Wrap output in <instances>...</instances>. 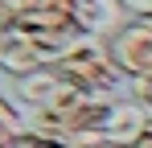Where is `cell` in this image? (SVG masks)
<instances>
[{
  "label": "cell",
  "mask_w": 152,
  "mask_h": 148,
  "mask_svg": "<svg viewBox=\"0 0 152 148\" xmlns=\"http://www.w3.org/2000/svg\"><path fill=\"white\" fill-rule=\"evenodd\" d=\"M25 132H29V115L0 91V148H12Z\"/></svg>",
  "instance_id": "obj_7"
},
{
  "label": "cell",
  "mask_w": 152,
  "mask_h": 148,
  "mask_svg": "<svg viewBox=\"0 0 152 148\" xmlns=\"http://www.w3.org/2000/svg\"><path fill=\"white\" fill-rule=\"evenodd\" d=\"M74 21L86 37H111L119 25L127 21L119 0H78L74 4Z\"/></svg>",
  "instance_id": "obj_6"
},
{
  "label": "cell",
  "mask_w": 152,
  "mask_h": 148,
  "mask_svg": "<svg viewBox=\"0 0 152 148\" xmlns=\"http://www.w3.org/2000/svg\"><path fill=\"white\" fill-rule=\"evenodd\" d=\"M148 127H152V111L144 103H136V99H124V103L111 107V115L103 123V136H107L115 148H136L144 136H148Z\"/></svg>",
  "instance_id": "obj_4"
},
{
  "label": "cell",
  "mask_w": 152,
  "mask_h": 148,
  "mask_svg": "<svg viewBox=\"0 0 152 148\" xmlns=\"http://www.w3.org/2000/svg\"><path fill=\"white\" fill-rule=\"evenodd\" d=\"M124 86H127V91H132V99H136V103H144V107H148V111H152V70H144V74H136V78H127Z\"/></svg>",
  "instance_id": "obj_8"
},
{
  "label": "cell",
  "mask_w": 152,
  "mask_h": 148,
  "mask_svg": "<svg viewBox=\"0 0 152 148\" xmlns=\"http://www.w3.org/2000/svg\"><path fill=\"white\" fill-rule=\"evenodd\" d=\"M74 91H82V86H74L58 66H45V70H33V74H25V78H17V99L25 103L29 111L58 107V103H66Z\"/></svg>",
  "instance_id": "obj_3"
},
{
  "label": "cell",
  "mask_w": 152,
  "mask_h": 148,
  "mask_svg": "<svg viewBox=\"0 0 152 148\" xmlns=\"http://www.w3.org/2000/svg\"><path fill=\"white\" fill-rule=\"evenodd\" d=\"M127 17H152V0H119Z\"/></svg>",
  "instance_id": "obj_11"
},
{
  "label": "cell",
  "mask_w": 152,
  "mask_h": 148,
  "mask_svg": "<svg viewBox=\"0 0 152 148\" xmlns=\"http://www.w3.org/2000/svg\"><path fill=\"white\" fill-rule=\"evenodd\" d=\"M12 148H62V144H53V140H45V136H37V132H25Z\"/></svg>",
  "instance_id": "obj_10"
},
{
  "label": "cell",
  "mask_w": 152,
  "mask_h": 148,
  "mask_svg": "<svg viewBox=\"0 0 152 148\" xmlns=\"http://www.w3.org/2000/svg\"><path fill=\"white\" fill-rule=\"evenodd\" d=\"M45 66H50V58L41 53V45L29 37L25 29H12V33L0 37V70L8 78H25V74L45 70Z\"/></svg>",
  "instance_id": "obj_5"
},
{
  "label": "cell",
  "mask_w": 152,
  "mask_h": 148,
  "mask_svg": "<svg viewBox=\"0 0 152 148\" xmlns=\"http://www.w3.org/2000/svg\"><path fill=\"white\" fill-rule=\"evenodd\" d=\"M107 49H111L115 66L124 70V78L152 70V17H127L107 37Z\"/></svg>",
  "instance_id": "obj_2"
},
{
  "label": "cell",
  "mask_w": 152,
  "mask_h": 148,
  "mask_svg": "<svg viewBox=\"0 0 152 148\" xmlns=\"http://www.w3.org/2000/svg\"><path fill=\"white\" fill-rule=\"evenodd\" d=\"M58 70L66 74L74 86L91 91V95H111L119 82H127L124 70H119L115 58H111V49H107V37H82V41L58 62Z\"/></svg>",
  "instance_id": "obj_1"
},
{
  "label": "cell",
  "mask_w": 152,
  "mask_h": 148,
  "mask_svg": "<svg viewBox=\"0 0 152 148\" xmlns=\"http://www.w3.org/2000/svg\"><path fill=\"white\" fill-rule=\"evenodd\" d=\"M12 29H17V21H12V12H8V8L0 4V37H4V33H12Z\"/></svg>",
  "instance_id": "obj_12"
},
{
  "label": "cell",
  "mask_w": 152,
  "mask_h": 148,
  "mask_svg": "<svg viewBox=\"0 0 152 148\" xmlns=\"http://www.w3.org/2000/svg\"><path fill=\"white\" fill-rule=\"evenodd\" d=\"M8 12H12V21H21V17H29L33 8H41V0H0Z\"/></svg>",
  "instance_id": "obj_9"
},
{
  "label": "cell",
  "mask_w": 152,
  "mask_h": 148,
  "mask_svg": "<svg viewBox=\"0 0 152 148\" xmlns=\"http://www.w3.org/2000/svg\"><path fill=\"white\" fill-rule=\"evenodd\" d=\"M0 82H4V70H0Z\"/></svg>",
  "instance_id": "obj_13"
}]
</instances>
